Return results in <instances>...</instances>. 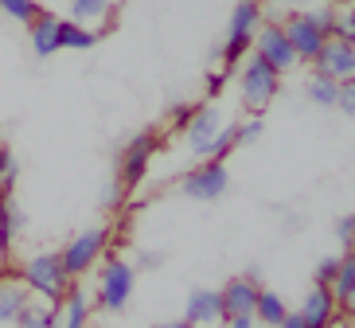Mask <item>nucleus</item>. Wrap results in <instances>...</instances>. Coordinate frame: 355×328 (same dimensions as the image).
<instances>
[{
    "label": "nucleus",
    "instance_id": "nucleus-1",
    "mask_svg": "<svg viewBox=\"0 0 355 328\" xmlns=\"http://www.w3.org/2000/svg\"><path fill=\"white\" fill-rule=\"evenodd\" d=\"M20 277L28 282L32 297H43V301H51V305H63L67 289H71V282H74V277L67 274L63 254H59V250H40V254L24 258Z\"/></svg>",
    "mask_w": 355,
    "mask_h": 328
},
{
    "label": "nucleus",
    "instance_id": "nucleus-2",
    "mask_svg": "<svg viewBox=\"0 0 355 328\" xmlns=\"http://www.w3.org/2000/svg\"><path fill=\"white\" fill-rule=\"evenodd\" d=\"M282 94V74L273 71L266 59L258 55H246L242 59V74H239V98H242V110L246 114H266V110L277 102Z\"/></svg>",
    "mask_w": 355,
    "mask_h": 328
},
{
    "label": "nucleus",
    "instance_id": "nucleus-3",
    "mask_svg": "<svg viewBox=\"0 0 355 328\" xmlns=\"http://www.w3.org/2000/svg\"><path fill=\"white\" fill-rule=\"evenodd\" d=\"M266 20V8L261 0H239L230 8V24H227V43H223V63L239 67L246 55L254 51V32Z\"/></svg>",
    "mask_w": 355,
    "mask_h": 328
},
{
    "label": "nucleus",
    "instance_id": "nucleus-4",
    "mask_svg": "<svg viewBox=\"0 0 355 328\" xmlns=\"http://www.w3.org/2000/svg\"><path fill=\"white\" fill-rule=\"evenodd\" d=\"M137 289V270L125 262V258H105L102 270H98V293L94 305L105 309V313H125L129 301H133Z\"/></svg>",
    "mask_w": 355,
    "mask_h": 328
},
{
    "label": "nucleus",
    "instance_id": "nucleus-5",
    "mask_svg": "<svg viewBox=\"0 0 355 328\" xmlns=\"http://www.w3.org/2000/svg\"><path fill=\"white\" fill-rule=\"evenodd\" d=\"M105 246H110V227H86V231H78L71 243L59 250V254H63L67 274H71V277H86L105 258Z\"/></svg>",
    "mask_w": 355,
    "mask_h": 328
},
{
    "label": "nucleus",
    "instance_id": "nucleus-6",
    "mask_svg": "<svg viewBox=\"0 0 355 328\" xmlns=\"http://www.w3.org/2000/svg\"><path fill=\"white\" fill-rule=\"evenodd\" d=\"M230 188V172H227V160H215L207 157L203 164H196V169L180 180V196H188V200L196 203H215L223 200Z\"/></svg>",
    "mask_w": 355,
    "mask_h": 328
},
{
    "label": "nucleus",
    "instance_id": "nucleus-7",
    "mask_svg": "<svg viewBox=\"0 0 355 328\" xmlns=\"http://www.w3.org/2000/svg\"><path fill=\"white\" fill-rule=\"evenodd\" d=\"M254 55L266 59L277 74H289V71L301 67V59H297V51H293V43H289V35H285L282 20H261V28L254 32Z\"/></svg>",
    "mask_w": 355,
    "mask_h": 328
},
{
    "label": "nucleus",
    "instance_id": "nucleus-8",
    "mask_svg": "<svg viewBox=\"0 0 355 328\" xmlns=\"http://www.w3.org/2000/svg\"><path fill=\"white\" fill-rule=\"evenodd\" d=\"M258 282L250 274L242 277H230L227 286L219 289V301H223V325L230 328H254V301H258Z\"/></svg>",
    "mask_w": 355,
    "mask_h": 328
},
{
    "label": "nucleus",
    "instance_id": "nucleus-9",
    "mask_svg": "<svg viewBox=\"0 0 355 328\" xmlns=\"http://www.w3.org/2000/svg\"><path fill=\"white\" fill-rule=\"evenodd\" d=\"M223 114L215 102H203V106L191 110V117L184 121V145H188V153L196 160H207L211 157V145H215V137L223 133Z\"/></svg>",
    "mask_w": 355,
    "mask_h": 328
},
{
    "label": "nucleus",
    "instance_id": "nucleus-10",
    "mask_svg": "<svg viewBox=\"0 0 355 328\" xmlns=\"http://www.w3.org/2000/svg\"><path fill=\"white\" fill-rule=\"evenodd\" d=\"M153 157H157V133L145 129V133L129 137V145L121 148V157H117V176H121V184H125V188H137V184L148 176Z\"/></svg>",
    "mask_w": 355,
    "mask_h": 328
},
{
    "label": "nucleus",
    "instance_id": "nucleus-11",
    "mask_svg": "<svg viewBox=\"0 0 355 328\" xmlns=\"http://www.w3.org/2000/svg\"><path fill=\"white\" fill-rule=\"evenodd\" d=\"M309 67H313V74H328V78H336V83L355 78V43L340 40V35H328Z\"/></svg>",
    "mask_w": 355,
    "mask_h": 328
},
{
    "label": "nucleus",
    "instance_id": "nucleus-12",
    "mask_svg": "<svg viewBox=\"0 0 355 328\" xmlns=\"http://www.w3.org/2000/svg\"><path fill=\"white\" fill-rule=\"evenodd\" d=\"M282 28H285V35H289L293 51H297V59H301V63H313L316 51H320L324 40H328V35L316 28V20L309 16V8H304V12H289V16L282 20Z\"/></svg>",
    "mask_w": 355,
    "mask_h": 328
},
{
    "label": "nucleus",
    "instance_id": "nucleus-13",
    "mask_svg": "<svg viewBox=\"0 0 355 328\" xmlns=\"http://www.w3.org/2000/svg\"><path fill=\"white\" fill-rule=\"evenodd\" d=\"M24 227H28V215L16 200V188H0V258H8L16 250Z\"/></svg>",
    "mask_w": 355,
    "mask_h": 328
},
{
    "label": "nucleus",
    "instance_id": "nucleus-14",
    "mask_svg": "<svg viewBox=\"0 0 355 328\" xmlns=\"http://www.w3.org/2000/svg\"><path fill=\"white\" fill-rule=\"evenodd\" d=\"M184 328H211L223 325V301L219 289H191L188 301H184Z\"/></svg>",
    "mask_w": 355,
    "mask_h": 328
},
{
    "label": "nucleus",
    "instance_id": "nucleus-15",
    "mask_svg": "<svg viewBox=\"0 0 355 328\" xmlns=\"http://www.w3.org/2000/svg\"><path fill=\"white\" fill-rule=\"evenodd\" d=\"M304 317V328H332L336 320H340V305H336V293L328 286H316L313 282V289L304 293V301H301V309H297Z\"/></svg>",
    "mask_w": 355,
    "mask_h": 328
},
{
    "label": "nucleus",
    "instance_id": "nucleus-16",
    "mask_svg": "<svg viewBox=\"0 0 355 328\" xmlns=\"http://www.w3.org/2000/svg\"><path fill=\"white\" fill-rule=\"evenodd\" d=\"M28 47L35 59H51L59 51V16L51 8H40L28 24Z\"/></svg>",
    "mask_w": 355,
    "mask_h": 328
},
{
    "label": "nucleus",
    "instance_id": "nucleus-17",
    "mask_svg": "<svg viewBox=\"0 0 355 328\" xmlns=\"http://www.w3.org/2000/svg\"><path fill=\"white\" fill-rule=\"evenodd\" d=\"M90 317H94V297L86 293V289L78 286V277H74L71 289H67V297H63V305H59V325L86 328V325H90Z\"/></svg>",
    "mask_w": 355,
    "mask_h": 328
},
{
    "label": "nucleus",
    "instance_id": "nucleus-18",
    "mask_svg": "<svg viewBox=\"0 0 355 328\" xmlns=\"http://www.w3.org/2000/svg\"><path fill=\"white\" fill-rule=\"evenodd\" d=\"M28 297H32V289L20 274H0V325H16Z\"/></svg>",
    "mask_w": 355,
    "mask_h": 328
},
{
    "label": "nucleus",
    "instance_id": "nucleus-19",
    "mask_svg": "<svg viewBox=\"0 0 355 328\" xmlns=\"http://www.w3.org/2000/svg\"><path fill=\"white\" fill-rule=\"evenodd\" d=\"M336 293V305H340V317H355V250L340 254V270H336L332 286Z\"/></svg>",
    "mask_w": 355,
    "mask_h": 328
},
{
    "label": "nucleus",
    "instance_id": "nucleus-20",
    "mask_svg": "<svg viewBox=\"0 0 355 328\" xmlns=\"http://www.w3.org/2000/svg\"><path fill=\"white\" fill-rule=\"evenodd\" d=\"M16 325L20 328H55L59 325V305L43 301V297H28V305L20 309Z\"/></svg>",
    "mask_w": 355,
    "mask_h": 328
},
{
    "label": "nucleus",
    "instance_id": "nucleus-21",
    "mask_svg": "<svg viewBox=\"0 0 355 328\" xmlns=\"http://www.w3.org/2000/svg\"><path fill=\"white\" fill-rule=\"evenodd\" d=\"M98 43V32L78 20H59V51H90Z\"/></svg>",
    "mask_w": 355,
    "mask_h": 328
},
{
    "label": "nucleus",
    "instance_id": "nucleus-22",
    "mask_svg": "<svg viewBox=\"0 0 355 328\" xmlns=\"http://www.w3.org/2000/svg\"><path fill=\"white\" fill-rule=\"evenodd\" d=\"M114 12V0H71V20L86 24V28H105Z\"/></svg>",
    "mask_w": 355,
    "mask_h": 328
},
{
    "label": "nucleus",
    "instance_id": "nucleus-23",
    "mask_svg": "<svg viewBox=\"0 0 355 328\" xmlns=\"http://www.w3.org/2000/svg\"><path fill=\"white\" fill-rule=\"evenodd\" d=\"M285 313H289V305L282 301V293H273V289H258V301H254V325L277 328Z\"/></svg>",
    "mask_w": 355,
    "mask_h": 328
},
{
    "label": "nucleus",
    "instance_id": "nucleus-24",
    "mask_svg": "<svg viewBox=\"0 0 355 328\" xmlns=\"http://www.w3.org/2000/svg\"><path fill=\"white\" fill-rule=\"evenodd\" d=\"M309 102L320 110H336V98H340V83L328 78V74H309Z\"/></svg>",
    "mask_w": 355,
    "mask_h": 328
},
{
    "label": "nucleus",
    "instance_id": "nucleus-25",
    "mask_svg": "<svg viewBox=\"0 0 355 328\" xmlns=\"http://www.w3.org/2000/svg\"><path fill=\"white\" fill-rule=\"evenodd\" d=\"M261 129H266V126H261V114H246V117H242V121H234V145H254V141H258L261 137Z\"/></svg>",
    "mask_w": 355,
    "mask_h": 328
},
{
    "label": "nucleus",
    "instance_id": "nucleus-26",
    "mask_svg": "<svg viewBox=\"0 0 355 328\" xmlns=\"http://www.w3.org/2000/svg\"><path fill=\"white\" fill-rule=\"evenodd\" d=\"M0 12H4L8 20H16V24H24V28H28V24H32V16L40 12V4H35V0H0Z\"/></svg>",
    "mask_w": 355,
    "mask_h": 328
},
{
    "label": "nucleus",
    "instance_id": "nucleus-27",
    "mask_svg": "<svg viewBox=\"0 0 355 328\" xmlns=\"http://www.w3.org/2000/svg\"><path fill=\"white\" fill-rule=\"evenodd\" d=\"M20 180V160L8 145H0V188H16Z\"/></svg>",
    "mask_w": 355,
    "mask_h": 328
},
{
    "label": "nucleus",
    "instance_id": "nucleus-28",
    "mask_svg": "<svg viewBox=\"0 0 355 328\" xmlns=\"http://www.w3.org/2000/svg\"><path fill=\"white\" fill-rule=\"evenodd\" d=\"M336 270H340V254H324L320 262H316V270H313V282L316 286H332Z\"/></svg>",
    "mask_w": 355,
    "mask_h": 328
},
{
    "label": "nucleus",
    "instance_id": "nucleus-29",
    "mask_svg": "<svg viewBox=\"0 0 355 328\" xmlns=\"http://www.w3.org/2000/svg\"><path fill=\"white\" fill-rule=\"evenodd\" d=\"M234 148H239V145H234V126H223V133L215 137V145H211V157H215V160H227Z\"/></svg>",
    "mask_w": 355,
    "mask_h": 328
},
{
    "label": "nucleus",
    "instance_id": "nucleus-30",
    "mask_svg": "<svg viewBox=\"0 0 355 328\" xmlns=\"http://www.w3.org/2000/svg\"><path fill=\"white\" fill-rule=\"evenodd\" d=\"M121 200H125V184H121V176H114V180H105L102 188V207H121Z\"/></svg>",
    "mask_w": 355,
    "mask_h": 328
},
{
    "label": "nucleus",
    "instance_id": "nucleus-31",
    "mask_svg": "<svg viewBox=\"0 0 355 328\" xmlns=\"http://www.w3.org/2000/svg\"><path fill=\"white\" fill-rule=\"evenodd\" d=\"M336 110L344 117H355V78H344L340 83V98H336Z\"/></svg>",
    "mask_w": 355,
    "mask_h": 328
},
{
    "label": "nucleus",
    "instance_id": "nucleus-32",
    "mask_svg": "<svg viewBox=\"0 0 355 328\" xmlns=\"http://www.w3.org/2000/svg\"><path fill=\"white\" fill-rule=\"evenodd\" d=\"M309 16L316 20V28H320L324 35L336 32V8H332V4H316V8H309Z\"/></svg>",
    "mask_w": 355,
    "mask_h": 328
},
{
    "label": "nucleus",
    "instance_id": "nucleus-33",
    "mask_svg": "<svg viewBox=\"0 0 355 328\" xmlns=\"http://www.w3.org/2000/svg\"><path fill=\"white\" fill-rule=\"evenodd\" d=\"M332 35H340V40L355 43V8L336 12V32H332Z\"/></svg>",
    "mask_w": 355,
    "mask_h": 328
},
{
    "label": "nucleus",
    "instance_id": "nucleus-34",
    "mask_svg": "<svg viewBox=\"0 0 355 328\" xmlns=\"http://www.w3.org/2000/svg\"><path fill=\"white\" fill-rule=\"evenodd\" d=\"M230 74H234V67H230V63L215 67V71L207 74V94H211V98H215V94H223V86L230 83Z\"/></svg>",
    "mask_w": 355,
    "mask_h": 328
},
{
    "label": "nucleus",
    "instance_id": "nucleus-35",
    "mask_svg": "<svg viewBox=\"0 0 355 328\" xmlns=\"http://www.w3.org/2000/svg\"><path fill=\"white\" fill-rule=\"evenodd\" d=\"M336 239L352 250L355 246V215H344V219H336Z\"/></svg>",
    "mask_w": 355,
    "mask_h": 328
},
{
    "label": "nucleus",
    "instance_id": "nucleus-36",
    "mask_svg": "<svg viewBox=\"0 0 355 328\" xmlns=\"http://www.w3.org/2000/svg\"><path fill=\"white\" fill-rule=\"evenodd\" d=\"M141 266H145V270H160V266H164V254H157V250H145V254H141Z\"/></svg>",
    "mask_w": 355,
    "mask_h": 328
},
{
    "label": "nucleus",
    "instance_id": "nucleus-37",
    "mask_svg": "<svg viewBox=\"0 0 355 328\" xmlns=\"http://www.w3.org/2000/svg\"><path fill=\"white\" fill-rule=\"evenodd\" d=\"M191 110H196V106H176V110H172V121H176V126L184 129V121L191 117Z\"/></svg>",
    "mask_w": 355,
    "mask_h": 328
},
{
    "label": "nucleus",
    "instance_id": "nucleus-38",
    "mask_svg": "<svg viewBox=\"0 0 355 328\" xmlns=\"http://www.w3.org/2000/svg\"><path fill=\"white\" fill-rule=\"evenodd\" d=\"M273 4H282V8H297V4H309V0H273Z\"/></svg>",
    "mask_w": 355,
    "mask_h": 328
},
{
    "label": "nucleus",
    "instance_id": "nucleus-39",
    "mask_svg": "<svg viewBox=\"0 0 355 328\" xmlns=\"http://www.w3.org/2000/svg\"><path fill=\"white\" fill-rule=\"evenodd\" d=\"M352 250H355V246H352Z\"/></svg>",
    "mask_w": 355,
    "mask_h": 328
},
{
    "label": "nucleus",
    "instance_id": "nucleus-40",
    "mask_svg": "<svg viewBox=\"0 0 355 328\" xmlns=\"http://www.w3.org/2000/svg\"><path fill=\"white\" fill-rule=\"evenodd\" d=\"M352 215H355V212H352Z\"/></svg>",
    "mask_w": 355,
    "mask_h": 328
}]
</instances>
